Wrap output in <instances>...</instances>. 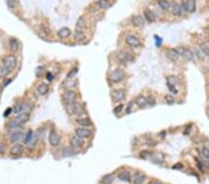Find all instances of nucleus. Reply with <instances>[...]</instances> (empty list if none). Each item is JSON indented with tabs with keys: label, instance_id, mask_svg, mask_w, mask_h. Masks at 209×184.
<instances>
[{
	"label": "nucleus",
	"instance_id": "obj_1",
	"mask_svg": "<svg viewBox=\"0 0 209 184\" xmlns=\"http://www.w3.org/2000/svg\"><path fill=\"white\" fill-rule=\"evenodd\" d=\"M17 64V60L15 56L8 55L3 59L2 65L0 66V75L6 76L15 68Z\"/></svg>",
	"mask_w": 209,
	"mask_h": 184
},
{
	"label": "nucleus",
	"instance_id": "obj_2",
	"mask_svg": "<svg viewBox=\"0 0 209 184\" xmlns=\"http://www.w3.org/2000/svg\"><path fill=\"white\" fill-rule=\"evenodd\" d=\"M66 112L70 115H78L82 114V107L79 103L74 101L71 104H66Z\"/></svg>",
	"mask_w": 209,
	"mask_h": 184
},
{
	"label": "nucleus",
	"instance_id": "obj_3",
	"mask_svg": "<svg viewBox=\"0 0 209 184\" xmlns=\"http://www.w3.org/2000/svg\"><path fill=\"white\" fill-rule=\"evenodd\" d=\"M124 75H126L124 74V72L122 69L117 68L111 74V80H112L113 83H119L124 78Z\"/></svg>",
	"mask_w": 209,
	"mask_h": 184
},
{
	"label": "nucleus",
	"instance_id": "obj_4",
	"mask_svg": "<svg viewBox=\"0 0 209 184\" xmlns=\"http://www.w3.org/2000/svg\"><path fill=\"white\" fill-rule=\"evenodd\" d=\"M36 138L35 136H34V133L32 130H29L26 134V136L24 138V143L28 146L29 149H33L35 145V142H36Z\"/></svg>",
	"mask_w": 209,
	"mask_h": 184
},
{
	"label": "nucleus",
	"instance_id": "obj_5",
	"mask_svg": "<svg viewBox=\"0 0 209 184\" xmlns=\"http://www.w3.org/2000/svg\"><path fill=\"white\" fill-rule=\"evenodd\" d=\"M176 49L177 50V52H179V54L183 57V59L185 61H190L193 59V53L190 51V49H185L183 48H177Z\"/></svg>",
	"mask_w": 209,
	"mask_h": 184
},
{
	"label": "nucleus",
	"instance_id": "obj_6",
	"mask_svg": "<svg viewBox=\"0 0 209 184\" xmlns=\"http://www.w3.org/2000/svg\"><path fill=\"white\" fill-rule=\"evenodd\" d=\"M48 141H50V143L51 146L56 147L60 144V137L59 134L55 131V130H51L50 134V137H48Z\"/></svg>",
	"mask_w": 209,
	"mask_h": 184
},
{
	"label": "nucleus",
	"instance_id": "obj_7",
	"mask_svg": "<svg viewBox=\"0 0 209 184\" xmlns=\"http://www.w3.org/2000/svg\"><path fill=\"white\" fill-rule=\"evenodd\" d=\"M126 43L132 48H137L140 46V40L136 37L135 35L132 34H127L126 37Z\"/></svg>",
	"mask_w": 209,
	"mask_h": 184
},
{
	"label": "nucleus",
	"instance_id": "obj_8",
	"mask_svg": "<svg viewBox=\"0 0 209 184\" xmlns=\"http://www.w3.org/2000/svg\"><path fill=\"white\" fill-rule=\"evenodd\" d=\"M31 109L30 105L26 102H20L16 104L14 107L15 114H23V113H28V111Z\"/></svg>",
	"mask_w": 209,
	"mask_h": 184
},
{
	"label": "nucleus",
	"instance_id": "obj_9",
	"mask_svg": "<svg viewBox=\"0 0 209 184\" xmlns=\"http://www.w3.org/2000/svg\"><path fill=\"white\" fill-rule=\"evenodd\" d=\"M124 97H126V93H124V89H117V90H114L112 93V99L114 102H119L123 101Z\"/></svg>",
	"mask_w": 209,
	"mask_h": 184
},
{
	"label": "nucleus",
	"instance_id": "obj_10",
	"mask_svg": "<svg viewBox=\"0 0 209 184\" xmlns=\"http://www.w3.org/2000/svg\"><path fill=\"white\" fill-rule=\"evenodd\" d=\"M24 151V148L21 144H15L13 146L11 149H10V154L12 156H15V157H18V156H21L23 154V152Z\"/></svg>",
	"mask_w": 209,
	"mask_h": 184
},
{
	"label": "nucleus",
	"instance_id": "obj_11",
	"mask_svg": "<svg viewBox=\"0 0 209 184\" xmlns=\"http://www.w3.org/2000/svg\"><path fill=\"white\" fill-rule=\"evenodd\" d=\"M63 100L66 104H71L75 101V93L73 90H67L63 94Z\"/></svg>",
	"mask_w": 209,
	"mask_h": 184
},
{
	"label": "nucleus",
	"instance_id": "obj_12",
	"mask_svg": "<svg viewBox=\"0 0 209 184\" xmlns=\"http://www.w3.org/2000/svg\"><path fill=\"white\" fill-rule=\"evenodd\" d=\"M75 134L80 137V138H82V139H86V138H88L90 136V130L89 129H87V128H85V127H78L75 129Z\"/></svg>",
	"mask_w": 209,
	"mask_h": 184
},
{
	"label": "nucleus",
	"instance_id": "obj_13",
	"mask_svg": "<svg viewBox=\"0 0 209 184\" xmlns=\"http://www.w3.org/2000/svg\"><path fill=\"white\" fill-rule=\"evenodd\" d=\"M70 143H71V146L73 148H80L83 146L84 141L82 138H80L76 135V136L72 137V139H71V141H70Z\"/></svg>",
	"mask_w": 209,
	"mask_h": 184
},
{
	"label": "nucleus",
	"instance_id": "obj_14",
	"mask_svg": "<svg viewBox=\"0 0 209 184\" xmlns=\"http://www.w3.org/2000/svg\"><path fill=\"white\" fill-rule=\"evenodd\" d=\"M116 58L120 61H123V62H127L129 61H132V58L130 57V55L124 51H117Z\"/></svg>",
	"mask_w": 209,
	"mask_h": 184
},
{
	"label": "nucleus",
	"instance_id": "obj_15",
	"mask_svg": "<svg viewBox=\"0 0 209 184\" xmlns=\"http://www.w3.org/2000/svg\"><path fill=\"white\" fill-rule=\"evenodd\" d=\"M184 10L192 13L195 10V0H187L183 4Z\"/></svg>",
	"mask_w": 209,
	"mask_h": 184
},
{
	"label": "nucleus",
	"instance_id": "obj_16",
	"mask_svg": "<svg viewBox=\"0 0 209 184\" xmlns=\"http://www.w3.org/2000/svg\"><path fill=\"white\" fill-rule=\"evenodd\" d=\"M166 56L170 61H176L177 59H179V52H177V50L176 48L175 49H168V50H166Z\"/></svg>",
	"mask_w": 209,
	"mask_h": 184
},
{
	"label": "nucleus",
	"instance_id": "obj_17",
	"mask_svg": "<svg viewBox=\"0 0 209 184\" xmlns=\"http://www.w3.org/2000/svg\"><path fill=\"white\" fill-rule=\"evenodd\" d=\"M58 37H59L60 39H65L69 37L71 35V30L67 27H63V28H60L59 31H58Z\"/></svg>",
	"mask_w": 209,
	"mask_h": 184
},
{
	"label": "nucleus",
	"instance_id": "obj_18",
	"mask_svg": "<svg viewBox=\"0 0 209 184\" xmlns=\"http://www.w3.org/2000/svg\"><path fill=\"white\" fill-rule=\"evenodd\" d=\"M135 102L140 108H144V107L148 104V100L144 96L140 95L135 99Z\"/></svg>",
	"mask_w": 209,
	"mask_h": 184
},
{
	"label": "nucleus",
	"instance_id": "obj_19",
	"mask_svg": "<svg viewBox=\"0 0 209 184\" xmlns=\"http://www.w3.org/2000/svg\"><path fill=\"white\" fill-rule=\"evenodd\" d=\"M46 136V129L44 127H39L37 128V130L35 131V138H36V141L38 142H42L44 141Z\"/></svg>",
	"mask_w": 209,
	"mask_h": 184
},
{
	"label": "nucleus",
	"instance_id": "obj_20",
	"mask_svg": "<svg viewBox=\"0 0 209 184\" xmlns=\"http://www.w3.org/2000/svg\"><path fill=\"white\" fill-rule=\"evenodd\" d=\"M132 23L135 27H142L145 24V21L141 16H135L132 19Z\"/></svg>",
	"mask_w": 209,
	"mask_h": 184
},
{
	"label": "nucleus",
	"instance_id": "obj_21",
	"mask_svg": "<svg viewBox=\"0 0 209 184\" xmlns=\"http://www.w3.org/2000/svg\"><path fill=\"white\" fill-rule=\"evenodd\" d=\"M145 175L143 173H140V172H138L134 175V178H133V182L134 184H142L145 181Z\"/></svg>",
	"mask_w": 209,
	"mask_h": 184
},
{
	"label": "nucleus",
	"instance_id": "obj_22",
	"mask_svg": "<svg viewBox=\"0 0 209 184\" xmlns=\"http://www.w3.org/2000/svg\"><path fill=\"white\" fill-rule=\"evenodd\" d=\"M118 178L120 179V181H124V182H130V181H131V176H130L129 172H127V171H122V172H120V173L118 174Z\"/></svg>",
	"mask_w": 209,
	"mask_h": 184
},
{
	"label": "nucleus",
	"instance_id": "obj_23",
	"mask_svg": "<svg viewBox=\"0 0 209 184\" xmlns=\"http://www.w3.org/2000/svg\"><path fill=\"white\" fill-rule=\"evenodd\" d=\"M29 118H30L29 113H23V114H20L19 115L17 116L16 120L18 121V122H20L21 125H23V124L27 122V121L29 120Z\"/></svg>",
	"mask_w": 209,
	"mask_h": 184
},
{
	"label": "nucleus",
	"instance_id": "obj_24",
	"mask_svg": "<svg viewBox=\"0 0 209 184\" xmlns=\"http://www.w3.org/2000/svg\"><path fill=\"white\" fill-rule=\"evenodd\" d=\"M144 17L146 18V20L150 22H153L155 21L156 19V16H155L154 13L152 11V10H144Z\"/></svg>",
	"mask_w": 209,
	"mask_h": 184
},
{
	"label": "nucleus",
	"instance_id": "obj_25",
	"mask_svg": "<svg viewBox=\"0 0 209 184\" xmlns=\"http://www.w3.org/2000/svg\"><path fill=\"white\" fill-rule=\"evenodd\" d=\"M8 46H10V49L11 51H17L19 49V42L15 38H11L8 42Z\"/></svg>",
	"mask_w": 209,
	"mask_h": 184
},
{
	"label": "nucleus",
	"instance_id": "obj_26",
	"mask_svg": "<svg viewBox=\"0 0 209 184\" xmlns=\"http://www.w3.org/2000/svg\"><path fill=\"white\" fill-rule=\"evenodd\" d=\"M182 10H183V8H182V6L179 5V4H174V6L172 8V13L175 16L181 15Z\"/></svg>",
	"mask_w": 209,
	"mask_h": 184
},
{
	"label": "nucleus",
	"instance_id": "obj_27",
	"mask_svg": "<svg viewBox=\"0 0 209 184\" xmlns=\"http://www.w3.org/2000/svg\"><path fill=\"white\" fill-rule=\"evenodd\" d=\"M76 123L79 125H81V127H89V125H91V121L85 117V118H79L76 120Z\"/></svg>",
	"mask_w": 209,
	"mask_h": 184
},
{
	"label": "nucleus",
	"instance_id": "obj_28",
	"mask_svg": "<svg viewBox=\"0 0 209 184\" xmlns=\"http://www.w3.org/2000/svg\"><path fill=\"white\" fill-rule=\"evenodd\" d=\"M47 91H48V86L47 84H45V83L41 84L37 88V92H38L39 95H42V96L46 95V94L47 93Z\"/></svg>",
	"mask_w": 209,
	"mask_h": 184
},
{
	"label": "nucleus",
	"instance_id": "obj_29",
	"mask_svg": "<svg viewBox=\"0 0 209 184\" xmlns=\"http://www.w3.org/2000/svg\"><path fill=\"white\" fill-rule=\"evenodd\" d=\"M23 133L21 132H19V131H17L15 133H13L11 137H10V141L13 142V143H16L18 142L20 140H21V138H23Z\"/></svg>",
	"mask_w": 209,
	"mask_h": 184
},
{
	"label": "nucleus",
	"instance_id": "obj_30",
	"mask_svg": "<svg viewBox=\"0 0 209 184\" xmlns=\"http://www.w3.org/2000/svg\"><path fill=\"white\" fill-rule=\"evenodd\" d=\"M158 5L163 10H167L170 8V3L167 0H158Z\"/></svg>",
	"mask_w": 209,
	"mask_h": 184
},
{
	"label": "nucleus",
	"instance_id": "obj_31",
	"mask_svg": "<svg viewBox=\"0 0 209 184\" xmlns=\"http://www.w3.org/2000/svg\"><path fill=\"white\" fill-rule=\"evenodd\" d=\"M85 38V34H84L83 30L81 29H77L76 31L74 32V39L77 40V41H81Z\"/></svg>",
	"mask_w": 209,
	"mask_h": 184
},
{
	"label": "nucleus",
	"instance_id": "obj_32",
	"mask_svg": "<svg viewBox=\"0 0 209 184\" xmlns=\"http://www.w3.org/2000/svg\"><path fill=\"white\" fill-rule=\"evenodd\" d=\"M113 179H114V176L113 174H108V175H106V176L103 177V178H102V183L103 184H111L113 181Z\"/></svg>",
	"mask_w": 209,
	"mask_h": 184
},
{
	"label": "nucleus",
	"instance_id": "obj_33",
	"mask_svg": "<svg viewBox=\"0 0 209 184\" xmlns=\"http://www.w3.org/2000/svg\"><path fill=\"white\" fill-rule=\"evenodd\" d=\"M62 154H63L64 156H72L74 154V150L72 147H65L63 150H62Z\"/></svg>",
	"mask_w": 209,
	"mask_h": 184
},
{
	"label": "nucleus",
	"instance_id": "obj_34",
	"mask_svg": "<svg viewBox=\"0 0 209 184\" xmlns=\"http://www.w3.org/2000/svg\"><path fill=\"white\" fill-rule=\"evenodd\" d=\"M98 6H99L100 8H108L111 6V3L109 0H99L98 1Z\"/></svg>",
	"mask_w": 209,
	"mask_h": 184
},
{
	"label": "nucleus",
	"instance_id": "obj_35",
	"mask_svg": "<svg viewBox=\"0 0 209 184\" xmlns=\"http://www.w3.org/2000/svg\"><path fill=\"white\" fill-rule=\"evenodd\" d=\"M177 83H179V79H177L176 76H168L167 77V85L175 87Z\"/></svg>",
	"mask_w": 209,
	"mask_h": 184
},
{
	"label": "nucleus",
	"instance_id": "obj_36",
	"mask_svg": "<svg viewBox=\"0 0 209 184\" xmlns=\"http://www.w3.org/2000/svg\"><path fill=\"white\" fill-rule=\"evenodd\" d=\"M8 127L10 128H11V129H16V128H18V127H20L21 125V124L20 123V122H18V121L15 119V120H11L10 123H8Z\"/></svg>",
	"mask_w": 209,
	"mask_h": 184
},
{
	"label": "nucleus",
	"instance_id": "obj_37",
	"mask_svg": "<svg viewBox=\"0 0 209 184\" xmlns=\"http://www.w3.org/2000/svg\"><path fill=\"white\" fill-rule=\"evenodd\" d=\"M78 73V69L76 68V67H74V68L71 69L69 72H68V74H67V78L68 79H72L74 78L75 75H76V74Z\"/></svg>",
	"mask_w": 209,
	"mask_h": 184
},
{
	"label": "nucleus",
	"instance_id": "obj_38",
	"mask_svg": "<svg viewBox=\"0 0 209 184\" xmlns=\"http://www.w3.org/2000/svg\"><path fill=\"white\" fill-rule=\"evenodd\" d=\"M85 24H86L85 23V20H84L83 17H81V18H79L77 22H76V27H77V29H81L82 30V28L84 27V26H85Z\"/></svg>",
	"mask_w": 209,
	"mask_h": 184
},
{
	"label": "nucleus",
	"instance_id": "obj_39",
	"mask_svg": "<svg viewBox=\"0 0 209 184\" xmlns=\"http://www.w3.org/2000/svg\"><path fill=\"white\" fill-rule=\"evenodd\" d=\"M201 154H202V155L204 157V158L207 159V160H209V148H206V147L202 148Z\"/></svg>",
	"mask_w": 209,
	"mask_h": 184
},
{
	"label": "nucleus",
	"instance_id": "obj_40",
	"mask_svg": "<svg viewBox=\"0 0 209 184\" xmlns=\"http://www.w3.org/2000/svg\"><path fill=\"white\" fill-rule=\"evenodd\" d=\"M7 4H8V7L10 8H13L17 6V1L16 0H7Z\"/></svg>",
	"mask_w": 209,
	"mask_h": 184
},
{
	"label": "nucleus",
	"instance_id": "obj_41",
	"mask_svg": "<svg viewBox=\"0 0 209 184\" xmlns=\"http://www.w3.org/2000/svg\"><path fill=\"white\" fill-rule=\"evenodd\" d=\"M200 48H201V50L204 53V54L207 55V56H209V48H207V47L206 46V45L202 44L201 46H200Z\"/></svg>",
	"mask_w": 209,
	"mask_h": 184
},
{
	"label": "nucleus",
	"instance_id": "obj_42",
	"mask_svg": "<svg viewBox=\"0 0 209 184\" xmlns=\"http://www.w3.org/2000/svg\"><path fill=\"white\" fill-rule=\"evenodd\" d=\"M166 102L167 103H173L174 102V98H173L172 96H170V95H167V96H166Z\"/></svg>",
	"mask_w": 209,
	"mask_h": 184
},
{
	"label": "nucleus",
	"instance_id": "obj_43",
	"mask_svg": "<svg viewBox=\"0 0 209 184\" xmlns=\"http://www.w3.org/2000/svg\"><path fill=\"white\" fill-rule=\"evenodd\" d=\"M123 107H124V106H123L122 104H121V105H119V106H117L116 108H115V109L113 110L114 114H117L119 113V112H121V111L123 110Z\"/></svg>",
	"mask_w": 209,
	"mask_h": 184
},
{
	"label": "nucleus",
	"instance_id": "obj_44",
	"mask_svg": "<svg viewBox=\"0 0 209 184\" xmlns=\"http://www.w3.org/2000/svg\"><path fill=\"white\" fill-rule=\"evenodd\" d=\"M132 104H133V102H129V104H128L127 106V108H126V114H130L131 113V110H132Z\"/></svg>",
	"mask_w": 209,
	"mask_h": 184
},
{
	"label": "nucleus",
	"instance_id": "obj_45",
	"mask_svg": "<svg viewBox=\"0 0 209 184\" xmlns=\"http://www.w3.org/2000/svg\"><path fill=\"white\" fill-rule=\"evenodd\" d=\"M11 110H12L11 108H8V109L6 110L5 113H4V116H8V115H10V114Z\"/></svg>",
	"mask_w": 209,
	"mask_h": 184
},
{
	"label": "nucleus",
	"instance_id": "obj_46",
	"mask_svg": "<svg viewBox=\"0 0 209 184\" xmlns=\"http://www.w3.org/2000/svg\"><path fill=\"white\" fill-rule=\"evenodd\" d=\"M5 151H6V149H5V147H4L2 144H0V154H3L4 152H5Z\"/></svg>",
	"mask_w": 209,
	"mask_h": 184
},
{
	"label": "nucleus",
	"instance_id": "obj_47",
	"mask_svg": "<svg viewBox=\"0 0 209 184\" xmlns=\"http://www.w3.org/2000/svg\"><path fill=\"white\" fill-rule=\"evenodd\" d=\"M47 80L51 81V80L53 79V75H52L50 73H47Z\"/></svg>",
	"mask_w": 209,
	"mask_h": 184
},
{
	"label": "nucleus",
	"instance_id": "obj_48",
	"mask_svg": "<svg viewBox=\"0 0 209 184\" xmlns=\"http://www.w3.org/2000/svg\"><path fill=\"white\" fill-rule=\"evenodd\" d=\"M149 184H163V183L159 181H152L149 182Z\"/></svg>",
	"mask_w": 209,
	"mask_h": 184
},
{
	"label": "nucleus",
	"instance_id": "obj_49",
	"mask_svg": "<svg viewBox=\"0 0 209 184\" xmlns=\"http://www.w3.org/2000/svg\"><path fill=\"white\" fill-rule=\"evenodd\" d=\"M0 96H1V87H0Z\"/></svg>",
	"mask_w": 209,
	"mask_h": 184
}]
</instances>
